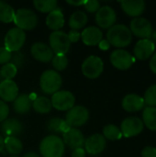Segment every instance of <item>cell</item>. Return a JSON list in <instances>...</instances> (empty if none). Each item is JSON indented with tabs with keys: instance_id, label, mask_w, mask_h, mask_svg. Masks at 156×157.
Returning <instances> with one entry per match:
<instances>
[{
	"instance_id": "1",
	"label": "cell",
	"mask_w": 156,
	"mask_h": 157,
	"mask_svg": "<svg viewBox=\"0 0 156 157\" xmlns=\"http://www.w3.org/2000/svg\"><path fill=\"white\" fill-rule=\"evenodd\" d=\"M107 40L110 45L119 49L127 47L132 40L131 29L123 24H116L108 29L107 32Z\"/></svg>"
},
{
	"instance_id": "2",
	"label": "cell",
	"mask_w": 156,
	"mask_h": 157,
	"mask_svg": "<svg viewBox=\"0 0 156 157\" xmlns=\"http://www.w3.org/2000/svg\"><path fill=\"white\" fill-rule=\"evenodd\" d=\"M40 154L42 157H63L64 144L57 135H48L40 144Z\"/></svg>"
},
{
	"instance_id": "3",
	"label": "cell",
	"mask_w": 156,
	"mask_h": 157,
	"mask_svg": "<svg viewBox=\"0 0 156 157\" xmlns=\"http://www.w3.org/2000/svg\"><path fill=\"white\" fill-rule=\"evenodd\" d=\"M63 79L61 75L54 70L44 71L40 78V86L46 95H53L58 92L62 86Z\"/></svg>"
},
{
	"instance_id": "4",
	"label": "cell",
	"mask_w": 156,
	"mask_h": 157,
	"mask_svg": "<svg viewBox=\"0 0 156 157\" xmlns=\"http://www.w3.org/2000/svg\"><path fill=\"white\" fill-rule=\"evenodd\" d=\"M13 22L16 27L25 30L34 29L38 25V16L29 8H20L15 13Z\"/></svg>"
},
{
	"instance_id": "5",
	"label": "cell",
	"mask_w": 156,
	"mask_h": 157,
	"mask_svg": "<svg viewBox=\"0 0 156 157\" xmlns=\"http://www.w3.org/2000/svg\"><path fill=\"white\" fill-rule=\"evenodd\" d=\"M5 47L11 52H19L26 41V33L15 27L10 29L5 36Z\"/></svg>"
},
{
	"instance_id": "6",
	"label": "cell",
	"mask_w": 156,
	"mask_h": 157,
	"mask_svg": "<svg viewBox=\"0 0 156 157\" xmlns=\"http://www.w3.org/2000/svg\"><path fill=\"white\" fill-rule=\"evenodd\" d=\"M50 47L55 54H66L71 47V42L65 32L62 30L52 31L49 38Z\"/></svg>"
},
{
	"instance_id": "7",
	"label": "cell",
	"mask_w": 156,
	"mask_h": 157,
	"mask_svg": "<svg viewBox=\"0 0 156 157\" xmlns=\"http://www.w3.org/2000/svg\"><path fill=\"white\" fill-rule=\"evenodd\" d=\"M81 69L86 77L96 79L102 74L104 70V63L100 57L91 55L83 62Z\"/></svg>"
},
{
	"instance_id": "8",
	"label": "cell",
	"mask_w": 156,
	"mask_h": 157,
	"mask_svg": "<svg viewBox=\"0 0 156 157\" xmlns=\"http://www.w3.org/2000/svg\"><path fill=\"white\" fill-rule=\"evenodd\" d=\"M51 106L57 110L66 111L74 107L75 98L74 94L66 90H59L51 96Z\"/></svg>"
},
{
	"instance_id": "9",
	"label": "cell",
	"mask_w": 156,
	"mask_h": 157,
	"mask_svg": "<svg viewBox=\"0 0 156 157\" xmlns=\"http://www.w3.org/2000/svg\"><path fill=\"white\" fill-rule=\"evenodd\" d=\"M89 120V111L84 106H74L67 111L65 121L71 128H77L85 125Z\"/></svg>"
},
{
	"instance_id": "10",
	"label": "cell",
	"mask_w": 156,
	"mask_h": 157,
	"mask_svg": "<svg viewBox=\"0 0 156 157\" xmlns=\"http://www.w3.org/2000/svg\"><path fill=\"white\" fill-rule=\"evenodd\" d=\"M144 128L143 121L138 117H128L122 121L120 124V131L122 136L131 138L139 135Z\"/></svg>"
},
{
	"instance_id": "11",
	"label": "cell",
	"mask_w": 156,
	"mask_h": 157,
	"mask_svg": "<svg viewBox=\"0 0 156 157\" xmlns=\"http://www.w3.org/2000/svg\"><path fill=\"white\" fill-rule=\"evenodd\" d=\"M134 61V57L123 49L115 50L110 54L111 64L119 70H127L131 68Z\"/></svg>"
},
{
	"instance_id": "12",
	"label": "cell",
	"mask_w": 156,
	"mask_h": 157,
	"mask_svg": "<svg viewBox=\"0 0 156 157\" xmlns=\"http://www.w3.org/2000/svg\"><path fill=\"white\" fill-rule=\"evenodd\" d=\"M131 33L141 39H150L153 34V26L152 23L145 17H134L131 21Z\"/></svg>"
},
{
	"instance_id": "13",
	"label": "cell",
	"mask_w": 156,
	"mask_h": 157,
	"mask_svg": "<svg viewBox=\"0 0 156 157\" xmlns=\"http://www.w3.org/2000/svg\"><path fill=\"white\" fill-rule=\"evenodd\" d=\"M117 20V14L113 7L110 6H100L96 14L97 24L101 29H109L114 26Z\"/></svg>"
},
{
	"instance_id": "14",
	"label": "cell",
	"mask_w": 156,
	"mask_h": 157,
	"mask_svg": "<svg viewBox=\"0 0 156 157\" xmlns=\"http://www.w3.org/2000/svg\"><path fill=\"white\" fill-rule=\"evenodd\" d=\"M85 151L91 155H97L101 154L107 145V140L100 133H96L86 139Z\"/></svg>"
},
{
	"instance_id": "15",
	"label": "cell",
	"mask_w": 156,
	"mask_h": 157,
	"mask_svg": "<svg viewBox=\"0 0 156 157\" xmlns=\"http://www.w3.org/2000/svg\"><path fill=\"white\" fill-rule=\"evenodd\" d=\"M155 52V45L150 39H141L134 46L133 52L135 58L140 61L149 59Z\"/></svg>"
},
{
	"instance_id": "16",
	"label": "cell",
	"mask_w": 156,
	"mask_h": 157,
	"mask_svg": "<svg viewBox=\"0 0 156 157\" xmlns=\"http://www.w3.org/2000/svg\"><path fill=\"white\" fill-rule=\"evenodd\" d=\"M85 136L82 132L76 128H71L66 132L63 133V142L69 148L74 150L77 148H83L85 144Z\"/></svg>"
},
{
	"instance_id": "17",
	"label": "cell",
	"mask_w": 156,
	"mask_h": 157,
	"mask_svg": "<svg viewBox=\"0 0 156 157\" xmlns=\"http://www.w3.org/2000/svg\"><path fill=\"white\" fill-rule=\"evenodd\" d=\"M30 52L34 59L41 63L51 62L54 55L51 47L47 45L46 43L40 42V41H38L32 44L30 48Z\"/></svg>"
},
{
	"instance_id": "18",
	"label": "cell",
	"mask_w": 156,
	"mask_h": 157,
	"mask_svg": "<svg viewBox=\"0 0 156 157\" xmlns=\"http://www.w3.org/2000/svg\"><path fill=\"white\" fill-rule=\"evenodd\" d=\"M18 96V86L13 80L0 82V98L4 102H13Z\"/></svg>"
},
{
	"instance_id": "19",
	"label": "cell",
	"mask_w": 156,
	"mask_h": 157,
	"mask_svg": "<svg viewBox=\"0 0 156 157\" xmlns=\"http://www.w3.org/2000/svg\"><path fill=\"white\" fill-rule=\"evenodd\" d=\"M81 39L86 46H96L103 40V32L99 28L91 26L82 31Z\"/></svg>"
},
{
	"instance_id": "20",
	"label": "cell",
	"mask_w": 156,
	"mask_h": 157,
	"mask_svg": "<svg viewBox=\"0 0 156 157\" xmlns=\"http://www.w3.org/2000/svg\"><path fill=\"white\" fill-rule=\"evenodd\" d=\"M122 108L128 112H136L144 109L143 98L137 94H128L126 95L121 102Z\"/></svg>"
},
{
	"instance_id": "21",
	"label": "cell",
	"mask_w": 156,
	"mask_h": 157,
	"mask_svg": "<svg viewBox=\"0 0 156 157\" xmlns=\"http://www.w3.org/2000/svg\"><path fill=\"white\" fill-rule=\"evenodd\" d=\"M0 131L6 137H17L21 134L23 125L17 119H6L1 123Z\"/></svg>"
},
{
	"instance_id": "22",
	"label": "cell",
	"mask_w": 156,
	"mask_h": 157,
	"mask_svg": "<svg viewBox=\"0 0 156 157\" xmlns=\"http://www.w3.org/2000/svg\"><path fill=\"white\" fill-rule=\"evenodd\" d=\"M121 8L130 17H138L145 10V2L143 0H126L120 2Z\"/></svg>"
},
{
	"instance_id": "23",
	"label": "cell",
	"mask_w": 156,
	"mask_h": 157,
	"mask_svg": "<svg viewBox=\"0 0 156 157\" xmlns=\"http://www.w3.org/2000/svg\"><path fill=\"white\" fill-rule=\"evenodd\" d=\"M46 25L53 31L60 30L64 26V16L61 8H56L48 14L46 17Z\"/></svg>"
},
{
	"instance_id": "24",
	"label": "cell",
	"mask_w": 156,
	"mask_h": 157,
	"mask_svg": "<svg viewBox=\"0 0 156 157\" xmlns=\"http://www.w3.org/2000/svg\"><path fill=\"white\" fill-rule=\"evenodd\" d=\"M32 107V100L27 94H20L13 101V108L17 114H26L30 110Z\"/></svg>"
},
{
	"instance_id": "25",
	"label": "cell",
	"mask_w": 156,
	"mask_h": 157,
	"mask_svg": "<svg viewBox=\"0 0 156 157\" xmlns=\"http://www.w3.org/2000/svg\"><path fill=\"white\" fill-rule=\"evenodd\" d=\"M87 20V15L84 11H75L71 15L69 18V27L74 30L81 29L86 25Z\"/></svg>"
},
{
	"instance_id": "26",
	"label": "cell",
	"mask_w": 156,
	"mask_h": 157,
	"mask_svg": "<svg viewBox=\"0 0 156 157\" xmlns=\"http://www.w3.org/2000/svg\"><path fill=\"white\" fill-rule=\"evenodd\" d=\"M5 149L9 155H17L23 151V144L17 137H6L5 139Z\"/></svg>"
},
{
	"instance_id": "27",
	"label": "cell",
	"mask_w": 156,
	"mask_h": 157,
	"mask_svg": "<svg viewBox=\"0 0 156 157\" xmlns=\"http://www.w3.org/2000/svg\"><path fill=\"white\" fill-rule=\"evenodd\" d=\"M143 122L151 131H156V108L146 107L143 112Z\"/></svg>"
},
{
	"instance_id": "28",
	"label": "cell",
	"mask_w": 156,
	"mask_h": 157,
	"mask_svg": "<svg viewBox=\"0 0 156 157\" xmlns=\"http://www.w3.org/2000/svg\"><path fill=\"white\" fill-rule=\"evenodd\" d=\"M33 109L40 114H46L51 110V102L46 97H39L32 101Z\"/></svg>"
},
{
	"instance_id": "29",
	"label": "cell",
	"mask_w": 156,
	"mask_h": 157,
	"mask_svg": "<svg viewBox=\"0 0 156 157\" xmlns=\"http://www.w3.org/2000/svg\"><path fill=\"white\" fill-rule=\"evenodd\" d=\"M34 7L41 13H51L57 8L58 2L56 0H35Z\"/></svg>"
},
{
	"instance_id": "30",
	"label": "cell",
	"mask_w": 156,
	"mask_h": 157,
	"mask_svg": "<svg viewBox=\"0 0 156 157\" xmlns=\"http://www.w3.org/2000/svg\"><path fill=\"white\" fill-rule=\"evenodd\" d=\"M15 10L14 8L5 3V2H0V21L4 23H10L13 22L14 17H15Z\"/></svg>"
},
{
	"instance_id": "31",
	"label": "cell",
	"mask_w": 156,
	"mask_h": 157,
	"mask_svg": "<svg viewBox=\"0 0 156 157\" xmlns=\"http://www.w3.org/2000/svg\"><path fill=\"white\" fill-rule=\"evenodd\" d=\"M105 139L110 141H117L122 137L120 129L114 124H108L103 128V134Z\"/></svg>"
},
{
	"instance_id": "32",
	"label": "cell",
	"mask_w": 156,
	"mask_h": 157,
	"mask_svg": "<svg viewBox=\"0 0 156 157\" xmlns=\"http://www.w3.org/2000/svg\"><path fill=\"white\" fill-rule=\"evenodd\" d=\"M53 68L57 71H63L68 66V58L66 54H54L51 60Z\"/></svg>"
},
{
	"instance_id": "33",
	"label": "cell",
	"mask_w": 156,
	"mask_h": 157,
	"mask_svg": "<svg viewBox=\"0 0 156 157\" xmlns=\"http://www.w3.org/2000/svg\"><path fill=\"white\" fill-rule=\"evenodd\" d=\"M17 73V68L11 63L4 64L0 69V75L4 80H12Z\"/></svg>"
},
{
	"instance_id": "34",
	"label": "cell",
	"mask_w": 156,
	"mask_h": 157,
	"mask_svg": "<svg viewBox=\"0 0 156 157\" xmlns=\"http://www.w3.org/2000/svg\"><path fill=\"white\" fill-rule=\"evenodd\" d=\"M144 103L148 107L156 108V85L150 86L144 93Z\"/></svg>"
},
{
	"instance_id": "35",
	"label": "cell",
	"mask_w": 156,
	"mask_h": 157,
	"mask_svg": "<svg viewBox=\"0 0 156 157\" xmlns=\"http://www.w3.org/2000/svg\"><path fill=\"white\" fill-rule=\"evenodd\" d=\"M64 120L60 119V118H52L51 119L48 123H47V129L48 131L51 132H55V133H59L61 132V125L63 123Z\"/></svg>"
},
{
	"instance_id": "36",
	"label": "cell",
	"mask_w": 156,
	"mask_h": 157,
	"mask_svg": "<svg viewBox=\"0 0 156 157\" xmlns=\"http://www.w3.org/2000/svg\"><path fill=\"white\" fill-rule=\"evenodd\" d=\"M84 7L89 13H95V12H97L98 9L100 8V3L97 0H87V1H85Z\"/></svg>"
},
{
	"instance_id": "37",
	"label": "cell",
	"mask_w": 156,
	"mask_h": 157,
	"mask_svg": "<svg viewBox=\"0 0 156 157\" xmlns=\"http://www.w3.org/2000/svg\"><path fill=\"white\" fill-rule=\"evenodd\" d=\"M10 61H11L10 63H13L17 68L22 67L24 64V55L19 52H16L12 53Z\"/></svg>"
},
{
	"instance_id": "38",
	"label": "cell",
	"mask_w": 156,
	"mask_h": 157,
	"mask_svg": "<svg viewBox=\"0 0 156 157\" xmlns=\"http://www.w3.org/2000/svg\"><path fill=\"white\" fill-rule=\"evenodd\" d=\"M12 56V52L8 51L5 46L0 48V64H6L7 63H10Z\"/></svg>"
},
{
	"instance_id": "39",
	"label": "cell",
	"mask_w": 156,
	"mask_h": 157,
	"mask_svg": "<svg viewBox=\"0 0 156 157\" xmlns=\"http://www.w3.org/2000/svg\"><path fill=\"white\" fill-rule=\"evenodd\" d=\"M9 114V108L7 104L0 99V122H3L7 119Z\"/></svg>"
},
{
	"instance_id": "40",
	"label": "cell",
	"mask_w": 156,
	"mask_h": 157,
	"mask_svg": "<svg viewBox=\"0 0 156 157\" xmlns=\"http://www.w3.org/2000/svg\"><path fill=\"white\" fill-rule=\"evenodd\" d=\"M142 157H156V148L154 146H146L142 151Z\"/></svg>"
},
{
	"instance_id": "41",
	"label": "cell",
	"mask_w": 156,
	"mask_h": 157,
	"mask_svg": "<svg viewBox=\"0 0 156 157\" xmlns=\"http://www.w3.org/2000/svg\"><path fill=\"white\" fill-rule=\"evenodd\" d=\"M67 36H68V39H69V40H70L71 43L72 42H77L80 40V38H81V33L78 30L71 29L68 32Z\"/></svg>"
},
{
	"instance_id": "42",
	"label": "cell",
	"mask_w": 156,
	"mask_h": 157,
	"mask_svg": "<svg viewBox=\"0 0 156 157\" xmlns=\"http://www.w3.org/2000/svg\"><path fill=\"white\" fill-rule=\"evenodd\" d=\"M86 153L84 148H77L74 149L72 153V157H86Z\"/></svg>"
},
{
	"instance_id": "43",
	"label": "cell",
	"mask_w": 156,
	"mask_h": 157,
	"mask_svg": "<svg viewBox=\"0 0 156 157\" xmlns=\"http://www.w3.org/2000/svg\"><path fill=\"white\" fill-rule=\"evenodd\" d=\"M150 69L152 70V72L156 75V52L153 54L151 60H150Z\"/></svg>"
},
{
	"instance_id": "44",
	"label": "cell",
	"mask_w": 156,
	"mask_h": 157,
	"mask_svg": "<svg viewBox=\"0 0 156 157\" xmlns=\"http://www.w3.org/2000/svg\"><path fill=\"white\" fill-rule=\"evenodd\" d=\"M98 46H99V48H100L101 50H103V51H107V50H108V49H109L110 44H109V42H108L107 40H102L98 43Z\"/></svg>"
},
{
	"instance_id": "45",
	"label": "cell",
	"mask_w": 156,
	"mask_h": 157,
	"mask_svg": "<svg viewBox=\"0 0 156 157\" xmlns=\"http://www.w3.org/2000/svg\"><path fill=\"white\" fill-rule=\"evenodd\" d=\"M71 129V126L66 122V121L64 120L63 121V123H62V125H61V132H63V133H64V132H66L67 131H69Z\"/></svg>"
},
{
	"instance_id": "46",
	"label": "cell",
	"mask_w": 156,
	"mask_h": 157,
	"mask_svg": "<svg viewBox=\"0 0 156 157\" xmlns=\"http://www.w3.org/2000/svg\"><path fill=\"white\" fill-rule=\"evenodd\" d=\"M66 3L69 4V5H72V6H84V3L85 1H70V0H66Z\"/></svg>"
},
{
	"instance_id": "47",
	"label": "cell",
	"mask_w": 156,
	"mask_h": 157,
	"mask_svg": "<svg viewBox=\"0 0 156 157\" xmlns=\"http://www.w3.org/2000/svg\"><path fill=\"white\" fill-rule=\"evenodd\" d=\"M23 157H40L37 153H35V152H29V153H27L26 155H24V156Z\"/></svg>"
},
{
	"instance_id": "48",
	"label": "cell",
	"mask_w": 156,
	"mask_h": 157,
	"mask_svg": "<svg viewBox=\"0 0 156 157\" xmlns=\"http://www.w3.org/2000/svg\"><path fill=\"white\" fill-rule=\"evenodd\" d=\"M5 149V139L0 135V153Z\"/></svg>"
},
{
	"instance_id": "49",
	"label": "cell",
	"mask_w": 156,
	"mask_h": 157,
	"mask_svg": "<svg viewBox=\"0 0 156 157\" xmlns=\"http://www.w3.org/2000/svg\"><path fill=\"white\" fill-rule=\"evenodd\" d=\"M9 157H19V156H17V155H11V156H9Z\"/></svg>"
}]
</instances>
